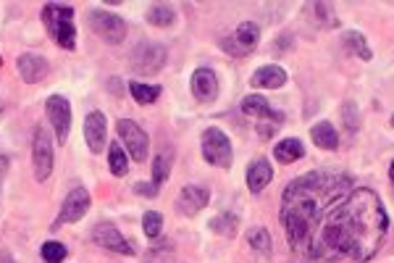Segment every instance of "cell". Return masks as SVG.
Segmentation results:
<instances>
[{
  "label": "cell",
  "instance_id": "5",
  "mask_svg": "<svg viewBox=\"0 0 394 263\" xmlns=\"http://www.w3.org/2000/svg\"><path fill=\"white\" fill-rule=\"evenodd\" d=\"M90 30L95 32L100 39H106L108 45H118V42H124L126 37V24L121 21V16H116L111 11H103V8H95L90 11Z\"/></svg>",
  "mask_w": 394,
  "mask_h": 263
},
{
  "label": "cell",
  "instance_id": "34",
  "mask_svg": "<svg viewBox=\"0 0 394 263\" xmlns=\"http://www.w3.org/2000/svg\"><path fill=\"white\" fill-rule=\"evenodd\" d=\"M389 176H392V185H394V164H392V169H389Z\"/></svg>",
  "mask_w": 394,
  "mask_h": 263
},
{
  "label": "cell",
  "instance_id": "22",
  "mask_svg": "<svg viewBox=\"0 0 394 263\" xmlns=\"http://www.w3.org/2000/svg\"><path fill=\"white\" fill-rule=\"evenodd\" d=\"M171 164H173V150L171 147H166V150H161L158 156H155L153 161V185H164L166 179H168V174H171Z\"/></svg>",
  "mask_w": 394,
  "mask_h": 263
},
{
  "label": "cell",
  "instance_id": "20",
  "mask_svg": "<svg viewBox=\"0 0 394 263\" xmlns=\"http://www.w3.org/2000/svg\"><path fill=\"white\" fill-rule=\"evenodd\" d=\"M310 137H313V142H316L321 150H337L339 147L337 129L331 127V121H318V124H313Z\"/></svg>",
  "mask_w": 394,
  "mask_h": 263
},
{
  "label": "cell",
  "instance_id": "10",
  "mask_svg": "<svg viewBox=\"0 0 394 263\" xmlns=\"http://www.w3.org/2000/svg\"><path fill=\"white\" fill-rule=\"evenodd\" d=\"M90 237H92V243H95L97 247H106V250H111V253L135 255V247L129 245V240H126L124 234L118 232L113 224H108V221L92 226V234H90Z\"/></svg>",
  "mask_w": 394,
  "mask_h": 263
},
{
  "label": "cell",
  "instance_id": "29",
  "mask_svg": "<svg viewBox=\"0 0 394 263\" xmlns=\"http://www.w3.org/2000/svg\"><path fill=\"white\" fill-rule=\"evenodd\" d=\"M39 255H42V261L45 263H61L68 255V250L63 243L48 240V243H42V247H39Z\"/></svg>",
  "mask_w": 394,
  "mask_h": 263
},
{
  "label": "cell",
  "instance_id": "35",
  "mask_svg": "<svg viewBox=\"0 0 394 263\" xmlns=\"http://www.w3.org/2000/svg\"><path fill=\"white\" fill-rule=\"evenodd\" d=\"M0 111H3V98H0Z\"/></svg>",
  "mask_w": 394,
  "mask_h": 263
},
{
  "label": "cell",
  "instance_id": "23",
  "mask_svg": "<svg viewBox=\"0 0 394 263\" xmlns=\"http://www.w3.org/2000/svg\"><path fill=\"white\" fill-rule=\"evenodd\" d=\"M108 166H111V174L113 176L129 174V158H126V150L121 147V140L113 142L111 150H108Z\"/></svg>",
  "mask_w": 394,
  "mask_h": 263
},
{
  "label": "cell",
  "instance_id": "17",
  "mask_svg": "<svg viewBox=\"0 0 394 263\" xmlns=\"http://www.w3.org/2000/svg\"><path fill=\"white\" fill-rule=\"evenodd\" d=\"M271 179H273V166L266 158H255L247 166V187H250V192H263L271 185Z\"/></svg>",
  "mask_w": 394,
  "mask_h": 263
},
{
  "label": "cell",
  "instance_id": "4",
  "mask_svg": "<svg viewBox=\"0 0 394 263\" xmlns=\"http://www.w3.org/2000/svg\"><path fill=\"white\" fill-rule=\"evenodd\" d=\"M202 158L211 166H218V169H229L231 166L234 150H231V142L223 129L208 127L202 132Z\"/></svg>",
  "mask_w": 394,
  "mask_h": 263
},
{
  "label": "cell",
  "instance_id": "26",
  "mask_svg": "<svg viewBox=\"0 0 394 263\" xmlns=\"http://www.w3.org/2000/svg\"><path fill=\"white\" fill-rule=\"evenodd\" d=\"M173 19H176V11L171 6H153V8L147 11V21L153 24V27H171Z\"/></svg>",
  "mask_w": 394,
  "mask_h": 263
},
{
  "label": "cell",
  "instance_id": "36",
  "mask_svg": "<svg viewBox=\"0 0 394 263\" xmlns=\"http://www.w3.org/2000/svg\"><path fill=\"white\" fill-rule=\"evenodd\" d=\"M392 127H394V116H392Z\"/></svg>",
  "mask_w": 394,
  "mask_h": 263
},
{
  "label": "cell",
  "instance_id": "30",
  "mask_svg": "<svg viewBox=\"0 0 394 263\" xmlns=\"http://www.w3.org/2000/svg\"><path fill=\"white\" fill-rule=\"evenodd\" d=\"M247 243L258 255H271V234L269 229H252L247 234Z\"/></svg>",
  "mask_w": 394,
  "mask_h": 263
},
{
  "label": "cell",
  "instance_id": "3",
  "mask_svg": "<svg viewBox=\"0 0 394 263\" xmlns=\"http://www.w3.org/2000/svg\"><path fill=\"white\" fill-rule=\"evenodd\" d=\"M42 21L48 27L53 42H58L61 48L74 50L77 45V27H74V8L66 3H48L42 8Z\"/></svg>",
  "mask_w": 394,
  "mask_h": 263
},
{
  "label": "cell",
  "instance_id": "2",
  "mask_svg": "<svg viewBox=\"0 0 394 263\" xmlns=\"http://www.w3.org/2000/svg\"><path fill=\"white\" fill-rule=\"evenodd\" d=\"M352 192V179L334 171H310L289 182L281 195V226L289 247L302 255L310 234L331 205Z\"/></svg>",
  "mask_w": 394,
  "mask_h": 263
},
{
  "label": "cell",
  "instance_id": "31",
  "mask_svg": "<svg viewBox=\"0 0 394 263\" xmlns=\"http://www.w3.org/2000/svg\"><path fill=\"white\" fill-rule=\"evenodd\" d=\"M142 229L150 240H155V237L161 234V229H164V216L155 214V211H147V214L142 216Z\"/></svg>",
  "mask_w": 394,
  "mask_h": 263
},
{
  "label": "cell",
  "instance_id": "13",
  "mask_svg": "<svg viewBox=\"0 0 394 263\" xmlns=\"http://www.w3.org/2000/svg\"><path fill=\"white\" fill-rule=\"evenodd\" d=\"M192 95L197 103H213L218 98V77L213 68H197L192 74Z\"/></svg>",
  "mask_w": 394,
  "mask_h": 263
},
{
  "label": "cell",
  "instance_id": "8",
  "mask_svg": "<svg viewBox=\"0 0 394 263\" xmlns=\"http://www.w3.org/2000/svg\"><path fill=\"white\" fill-rule=\"evenodd\" d=\"M166 48L158 42H140L132 53V68L137 74H158L166 66Z\"/></svg>",
  "mask_w": 394,
  "mask_h": 263
},
{
  "label": "cell",
  "instance_id": "18",
  "mask_svg": "<svg viewBox=\"0 0 394 263\" xmlns=\"http://www.w3.org/2000/svg\"><path fill=\"white\" fill-rule=\"evenodd\" d=\"M252 87H263V90H279L287 85V71L281 66H260L250 79Z\"/></svg>",
  "mask_w": 394,
  "mask_h": 263
},
{
  "label": "cell",
  "instance_id": "1",
  "mask_svg": "<svg viewBox=\"0 0 394 263\" xmlns=\"http://www.w3.org/2000/svg\"><path fill=\"white\" fill-rule=\"evenodd\" d=\"M389 232V216L374 190H352L331 205L300 258L316 263L371 261Z\"/></svg>",
  "mask_w": 394,
  "mask_h": 263
},
{
  "label": "cell",
  "instance_id": "16",
  "mask_svg": "<svg viewBox=\"0 0 394 263\" xmlns=\"http://www.w3.org/2000/svg\"><path fill=\"white\" fill-rule=\"evenodd\" d=\"M19 74L27 85H37L50 74V63L37 53H21L19 56Z\"/></svg>",
  "mask_w": 394,
  "mask_h": 263
},
{
  "label": "cell",
  "instance_id": "33",
  "mask_svg": "<svg viewBox=\"0 0 394 263\" xmlns=\"http://www.w3.org/2000/svg\"><path fill=\"white\" fill-rule=\"evenodd\" d=\"M8 156H0V185H3V176H6V171H8Z\"/></svg>",
  "mask_w": 394,
  "mask_h": 263
},
{
  "label": "cell",
  "instance_id": "28",
  "mask_svg": "<svg viewBox=\"0 0 394 263\" xmlns=\"http://www.w3.org/2000/svg\"><path fill=\"white\" fill-rule=\"evenodd\" d=\"M345 45L352 50V53H357V56H360L363 61H371V56H374V53H371V48H368L366 37H363L360 32H355V30L345 32Z\"/></svg>",
  "mask_w": 394,
  "mask_h": 263
},
{
  "label": "cell",
  "instance_id": "32",
  "mask_svg": "<svg viewBox=\"0 0 394 263\" xmlns=\"http://www.w3.org/2000/svg\"><path fill=\"white\" fill-rule=\"evenodd\" d=\"M135 192H142V195L153 197L158 192V185H135Z\"/></svg>",
  "mask_w": 394,
  "mask_h": 263
},
{
  "label": "cell",
  "instance_id": "12",
  "mask_svg": "<svg viewBox=\"0 0 394 263\" xmlns=\"http://www.w3.org/2000/svg\"><path fill=\"white\" fill-rule=\"evenodd\" d=\"M90 211V192L85 187H74L66 197H63V205L58 211V224H74L82 216Z\"/></svg>",
  "mask_w": 394,
  "mask_h": 263
},
{
  "label": "cell",
  "instance_id": "11",
  "mask_svg": "<svg viewBox=\"0 0 394 263\" xmlns=\"http://www.w3.org/2000/svg\"><path fill=\"white\" fill-rule=\"evenodd\" d=\"M45 111H48L50 124L56 129L58 145H63L68 140V129H71V106H68V100L63 95H53L45 103Z\"/></svg>",
  "mask_w": 394,
  "mask_h": 263
},
{
  "label": "cell",
  "instance_id": "19",
  "mask_svg": "<svg viewBox=\"0 0 394 263\" xmlns=\"http://www.w3.org/2000/svg\"><path fill=\"white\" fill-rule=\"evenodd\" d=\"M242 111L247 114V116H258V118H276V121H284L279 111H271L269 100L263 98V95H247V98L242 100Z\"/></svg>",
  "mask_w": 394,
  "mask_h": 263
},
{
  "label": "cell",
  "instance_id": "9",
  "mask_svg": "<svg viewBox=\"0 0 394 263\" xmlns=\"http://www.w3.org/2000/svg\"><path fill=\"white\" fill-rule=\"evenodd\" d=\"M116 129H118V137H121V142L129 150V156L142 164L144 158H147V150H150V140L144 135V129L137 127L135 121H129V118H121L116 124Z\"/></svg>",
  "mask_w": 394,
  "mask_h": 263
},
{
  "label": "cell",
  "instance_id": "6",
  "mask_svg": "<svg viewBox=\"0 0 394 263\" xmlns=\"http://www.w3.org/2000/svg\"><path fill=\"white\" fill-rule=\"evenodd\" d=\"M53 140H50L48 129L37 127L35 129V140H32V166H35V176L37 182H48L53 174Z\"/></svg>",
  "mask_w": 394,
  "mask_h": 263
},
{
  "label": "cell",
  "instance_id": "25",
  "mask_svg": "<svg viewBox=\"0 0 394 263\" xmlns=\"http://www.w3.org/2000/svg\"><path fill=\"white\" fill-rule=\"evenodd\" d=\"M237 224H240V219L234 214H221V216H216L211 221V229L216 234H221V237H234L237 234Z\"/></svg>",
  "mask_w": 394,
  "mask_h": 263
},
{
  "label": "cell",
  "instance_id": "24",
  "mask_svg": "<svg viewBox=\"0 0 394 263\" xmlns=\"http://www.w3.org/2000/svg\"><path fill=\"white\" fill-rule=\"evenodd\" d=\"M129 92L135 95V100L140 106H150L164 95V90L158 85H142V82H129Z\"/></svg>",
  "mask_w": 394,
  "mask_h": 263
},
{
  "label": "cell",
  "instance_id": "15",
  "mask_svg": "<svg viewBox=\"0 0 394 263\" xmlns=\"http://www.w3.org/2000/svg\"><path fill=\"white\" fill-rule=\"evenodd\" d=\"M211 200V192L205 190V187H197V185H190L184 187L182 192H179V200H176V211L184 216H197L208 205Z\"/></svg>",
  "mask_w": 394,
  "mask_h": 263
},
{
  "label": "cell",
  "instance_id": "14",
  "mask_svg": "<svg viewBox=\"0 0 394 263\" xmlns=\"http://www.w3.org/2000/svg\"><path fill=\"white\" fill-rule=\"evenodd\" d=\"M106 137H108L106 114H100V111H92V114L85 118V140H87V147H90L92 153H100V150L106 147Z\"/></svg>",
  "mask_w": 394,
  "mask_h": 263
},
{
  "label": "cell",
  "instance_id": "27",
  "mask_svg": "<svg viewBox=\"0 0 394 263\" xmlns=\"http://www.w3.org/2000/svg\"><path fill=\"white\" fill-rule=\"evenodd\" d=\"M308 11L316 16L318 21H321V27H326V30H331V27H339V19L337 13H334V8L331 6H326V3H310Z\"/></svg>",
  "mask_w": 394,
  "mask_h": 263
},
{
  "label": "cell",
  "instance_id": "21",
  "mask_svg": "<svg viewBox=\"0 0 394 263\" xmlns=\"http://www.w3.org/2000/svg\"><path fill=\"white\" fill-rule=\"evenodd\" d=\"M305 156V145L295 140V137H289V140H281L279 145L273 147V158L279 161V164H295L300 158Z\"/></svg>",
  "mask_w": 394,
  "mask_h": 263
},
{
  "label": "cell",
  "instance_id": "7",
  "mask_svg": "<svg viewBox=\"0 0 394 263\" xmlns=\"http://www.w3.org/2000/svg\"><path fill=\"white\" fill-rule=\"evenodd\" d=\"M258 42H260L258 24H252V21H242L231 37L221 39V48L226 50L229 56H234V59H245V56H250L252 50L258 48Z\"/></svg>",
  "mask_w": 394,
  "mask_h": 263
}]
</instances>
